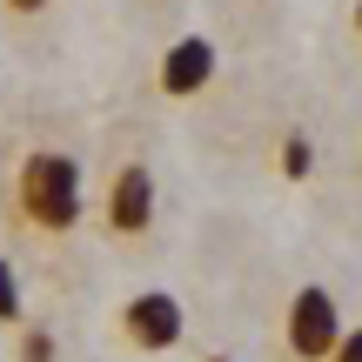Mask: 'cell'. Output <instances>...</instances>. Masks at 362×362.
<instances>
[{
	"instance_id": "obj_7",
	"label": "cell",
	"mask_w": 362,
	"mask_h": 362,
	"mask_svg": "<svg viewBox=\"0 0 362 362\" xmlns=\"http://www.w3.org/2000/svg\"><path fill=\"white\" fill-rule=\"evenodd\" d=\"M329 362H362V329H342L336 349H329Z\"/></svg>"
},
{
	"instance_id": "obj_4",
	"label": "cell",
	"mask_w": 362,
	"mask_h": 362,
	"mask_svg": "<svg viewBox=\"0 0 362 362\" xmlns=\"http://www.w3.org/2000/svg\"><path fill=\"white\" fill-rule=\"evenodd\" d=\"M181 329H188V315H181V302L168 288H148V296L121 302V336H128L134 349H175Z\"/></svg>"
},
{
	"instance_id": "obj_6",
	"label": "cell",
	"mask_w": 362,
	"mask_h": 362,
	"mask_svg": "<svg viewBox=\"0 0 362 362\" xmlns=\"http://www.w3.org/2000/svg\"><path fill=\"white\" fill-rule=\"evenodd\" d=\"M0 322H21V275L7 255H0Z\"/></svg>"
},
{
	"instance_id": "obj_3",
	"label": "cell",
	"mask_w": 362,
	"mask_h": 362,
	"mask_svg": "<svg viewBox=\"0 0 362 362\" xmlns=\"http://www.w3.org/2000/svg\"><path fill=\"white\" fill-rule=\"evenodd\" d=\"M288 356L296 362H329V349H336V336H342V309H336V296L329 288H296V302H288Z\"/></svg>"
},
{
	"instance_id": "obj_12",
	"label": "cell",
	"mask_w": 362,
	"mask_h": 362,
	"mask_svg": "<svg viewBox=\"0 0 362 362\" xmlns=\"http://www.w3.org/2000/svg\"><path fill=\"white\" fill-rule=\"evenodd\" d=\"M215 362H228V356H215Z\"/></svg>"
},
{
	"instance_id": "obj_9",
	"label": "cell",
	"mask_w": 362,
	"mask_h": 362,
	"mask_svg": "<svg viewBox=\"0 0 362 362\" xmlns=\"http://www.w3.org/2000/svg\"><path fill=\"white\" fill-rule=\"evenodd\" d=\"M282 161H288V175H309V141H288Z\"/></svg>"
},
{
	"instance_id": "obj_1",
	"label": "cell",
	"mask_w": 362,
	"mask_h": 362,
	"mask_svg": "<svg viewBox=\"0 0 362 362\" xmlns=\"http://www.w3.org/2000/svg\"><path fill=\"white\" fill-rule=\"evenodd\" d=\"M88 208V181H81L74 155L61 148H34V155L13 168V215L40 235H67Z\"/></svg>"
},
{
	"instance_id": "obj_10",
	"label": "cell",
	"mask_w": 362,
	"mask_h": 362,
	"mask_svg": "<svg viewBox=\"0 0 362 362\" xmlns=\"http://www.w3.org/2000/svg\"><path fill=\"white\" fill-rule=\"evenodd\" d=\"M27 362H47V336L40 329H27Z\"/></svg>"
},
{
	"instance_id": "obj_11",
	"label": "cell",
	"mask_w": 362,
	"mask_h": 362,
	"mask_svg": "<svg viewBox=\"0 0 362 362\" xmlns=\"http://www.w3.org/2000/svg\"><path fill=\"white\" fill-rule=\"evenodd\" d=\"M356 34H362V0H356Z\"/></svg>"
},
{
	"instance_id": "obj_8",
	"label": "cell",
	"mask_w": 362,
	"mask_h": 362,
	"mask_svg": "<svg viewBox=\"0 0 362 362\" xmlns=\"http://www.w3.org/2000/svg\"><path fill=\"white\" fill-rule=\"evenodd\" d=\"M0 7L21 13V21H34V13H47V7H54V0H0Z\"/></svg>"
},
{
	"instance_id": "obj_2",
	"label": "cell",
	"mask_w": 362,
	"mask_h": 362,
	"mask_svg": "<svg viewBox=\"0 0 362 362\" xmlns=\"http://www.w3.org/2000/svg\"><path fill=\"white\" fill-rule=\"evenodd\" d=\"M155 168L148 161H121L115 181H107V194H101V221H107V235L115 242H134V235H148L155 228Z\"/></svg>"
},
{
	"instance_id": "obj_5",
	"label": "cell",
	"mask_w": 362,
	"mask_h": 362,
	"mask_svg": "<svg viewBox=\"0 0 362 362\" xmlns=\"http://www.w3.org/2000/svg\"><path fill=\"white\" fill-rule=\"evenodd\" d=\"M215 40L208 34H181L168 54H161V67H155V88L168 94V101H188V94H202L208 81H215Z\"/></svg>"
}]
</instances>
